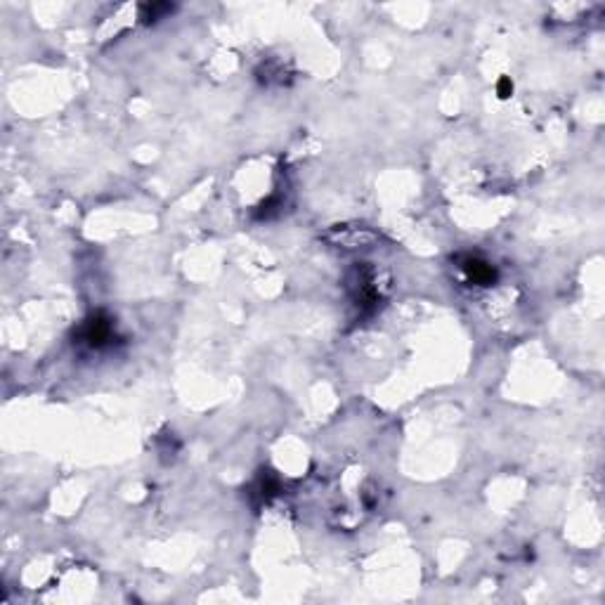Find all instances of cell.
Masks as SVG:
<instances>
[{"label":"cell","instance_id":"obj_3","mask_svg":"<svg viewBox=\"0 0 605 605\" xmlns=\"http://www.w3.org/2000/svg\"><path fill=\"white\" fill-rule=\"evenodd\" d=\"M511 90H513V83H511V80H508V78L501 80V83H499V95H501V98H508V95H511Z\"/></svg>","mask_w":605,"mask_h":605},{"label":"cell","instance_id":"obj_2","mask_svg":"<svg viewBox=\"0 0 605 605\" xmlns=\"http://www.w3.org/2000/svg\"><path fill=\"white\" fill-rule=\"evenodd\" d=\"M463 272H466V277L470 279V282L475 284H492L494 282V270L490 263L485 261H478V258H466V263L461 265Z\"/></svg>","mask_w":605,"mask_h":605},{"label":"cell","instance_id":"obj_1","mask_svg":"<svg viewBox=\"0 0 605 605\" xmlns=\"http://www.w3.org/2000/svg\"><path fill=\"white\" fill-rule=\"evenodd\" d=\"M112 322L109 320H102V317H95V320H90L85 324L83 329V341L90 345V348H102V345H107L109 341H112Z\"/></svg>","mask_w":605,"mask_h":605}]
</instances>
